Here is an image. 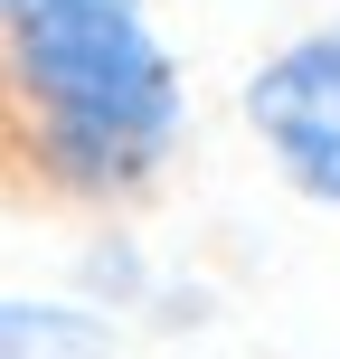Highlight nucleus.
Masks as SVG:
<instances>
[{"instance_id":"obj_2","label":"nucleus","mask_w":340,"mask_h":359,"mask_svg":"<svg viewBox=\"0 0 340 359\" xmlns=\"http://www.w3.org/2000/svg\"><path fill=\"white\" fill-rule=\"evenodd\" d=\"M236 114L293 198L340 208V19H312L284 48H265L236 86Z\"/></svg>"},{"instance_id":"obj_3","label":"nucleus","mask_w":340,"mask_h":359,"mask_svg":"<svg viewBox=\"0 0 340 359\" xmlns=\"http://www.w3.org/2000/svg\"><path fill=\"white\" fill-rule=\"evenodd\" d=\"M104 303H57V293H0V359H114Z\"/></svg>"},{"instance_id":"obj_1","label":"nucleus","mask_w":340,"mask_h":359,"mask_svg":"<svg viewBox=\"0 0 340 359\" xmlns=\"http://www.w3.org/2000/svg\"><path fill=\"white\" fill-rule=\"evenodd\" d=\"M179 123L151 0H0V198L123 208L170 170Z\"/></svg>"}]
</instances>
